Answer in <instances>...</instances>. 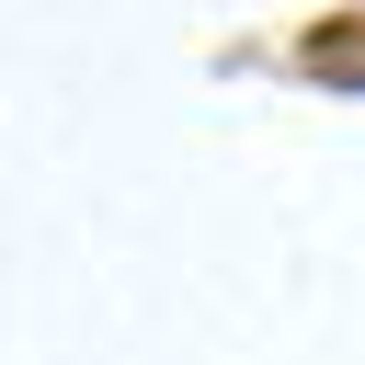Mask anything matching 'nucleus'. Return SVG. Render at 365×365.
<instances>
[{
	"label": "nucleus",
	"mask_w": 365,
	"mask_h": 365,
	"mask_svg": "<svg viewBox=\"0 0 365 365\" xmlns=\"http://www.w3.org/2000/svg\"><path fill=\"white\" fill-rule=\"evenodd\" d=\"M297 57H308L319 80H365V23H331V34H308Z\"/></svg>",
	"instance_id": "nucleus-1"
}]
</instances>
